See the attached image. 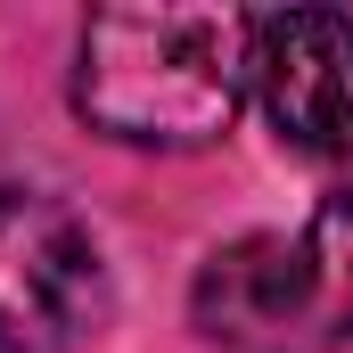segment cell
<instances>
[{"label": "cell", "instance_id": "cell-1", "mask_svg": "<svg viewBox=\"0 0 353 353\" xmlns=\"http://www.w3.org/2000/svg\"><path fill=\"white\" fill-rule=\"evenodd\" d=\"M255 83V17L239 8H99L74 41V107L123 148H205Z\"/></svg>", "mask_w": 353, "mask_h": 353}, {"label": "cell", "instance_id": "cell-2", "mask_svg": "<svg viewBox=\"0 0 353 353\" xmlns=\"http://www.w3.org/2000/svg\"><path fill=\"white\" fill-rule=\"evenodd\" d=\"M107 321V263L41 189H0V353H66Z\"/></svg>", "mask_w": 353, "mask_h": 353}, {"label": "cell", "instance_id": "cell-3", "mask_svg": "<svg viewBox=\"0 0 353 353\" xmlns=\"http://www.w3.org/2000/svg\"><path fill=\"white\" fill-rule=\"evenodd\" d=\"M255 99L296 157L353 173V17L345 8L255 17Z\"/></svg>", "mask_w": 353, "mask_h": 353}, {"label": "cell", "instance_id": "cell-4", "mask_svg": "<svg viewBox=\"0 0 353 353\" xmlns=\"http://www.w3.org/2000/svg\"><path fill=\"white\" fill-rule=\"evenodd\" d=\"M189 312L214 345H271L288 337L296 321H312V271H304V247L296 239H230L214 247L197 288H189Z\"/></svg>", "mask_w": 353, "mask_h": 353}, {"label": "cell", "instance_id": "cell-5", "mask_svg": "<svg viewBox=\"0 0 353 353\" xmlns=\"http://www.w3.org/2000/svg\"><path fill=\"white\" fill-rule=\"evenodd\" d=\"M304 271H312V329L345 337L353 329V181H337L312 222H304Z\"/></svg>", "mask_w": 353, "mask_h": 353}, {"label": "cell", "instance_id": "cell-6", "mask_svg": "<svg viewBox=\"0 0 353 353\" xmlns=\"http://www.w3.org/2000/svg\"><path fill=\"white\" fill-rule=\"evenodd\" d=\"M304 353H321V345H304Z\"/></svg>", "mask_w": 353, "mask_h": 353}]
</instances>
